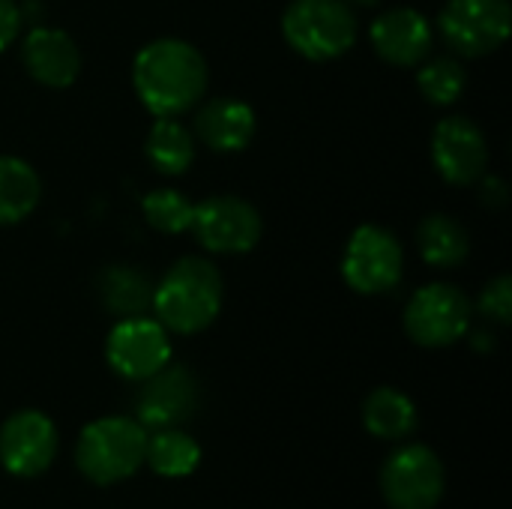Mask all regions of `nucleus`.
<instances>
[{"label":"nucleus","instance_id":"bb28decb","mask_svg":"<svg viewBox=\"0 0 512 509\" xmlns=\"http://www.w3.org/2000/svg\"><path fill=\"white\" fill-rule=\"evenodd\" d=\"M480 183H483V201H486L489 207H504V204H507V186H504L498 177L483 174Z\"/></svg>","mask_w":512,"mask_h":509},{"label":"nucleus","instance_id":"f3484780","mask_svg":"<svg viewBox=\"0 0 512 509\" xmlns=\"http://www.w3.org/2000/svg\"><path fill=\"white\" fill-rule=\"evenodd\" d=\"M198 141L192 129H186L177 117H156L144 138V156L153 165V171L165 177H180L195 162Z\"/></svg>","mask_w":512,"mask_h":509},{"label":"nucleus","instance_id":"ddd939ff","mask_svg":"<svg viewBox=\"0 0 512 509\" xmlns=\"http://www.w3.org/2000/svg\"><path fill=\"white\" fill-rule=\"evenodd\" d=\"M198 408V381L180 363H165L156 375L141 381L135 414L144 429H174Z\"/></svg>","mask_w":512,"mask_h":509},{"label":"nucleus","instance_id":"cd10ccee","mask_svg":"<svg viewBox=\"0 0 512 509\" xmlns=\"http://www.w3.org/2000/svg\"><path fill=\"white\" fill-rule=\"evenodd\" d=\"M351 9H375V6H381V0H345Z\"/></svg>","mask_w":512,"mask_h":509},{"label":"nucleus","instance_id":"6ab92c4d","mask_svg":"<svg viewBox=\"0 0 512 509\" xmlns=\"http://www.w3.org/2000/svg\"><path fill=\"white\" fill-rule=\"evenodd\" d=\"M99 300L117 321L120 318H138V315L150 312L153 282L141 267L111 264L99 276Z\"/></svg>","mask_w":512,"mask_h":509},{"label":"nucleus","instance_id":"9d476101","mask_svg":"<svg viewBox=\"0 0 512 509\" xmlns=\"http://www.w3.org/2000/svg\"><path fill=\"white\" fill-rule=\"evenodd\" d=\"M108 366L126 381H144L171 363V336L156 318H120L105 339Z\"/></svg>","mask_w":512,"mask_h":509},{"label":"nucleus","instance_id":"1a4fd4ad","mask_svg":"<svg viewBox=\"0 0 512 509\" xmlns=\"http://www.w3.org/2000/svg\"><path fill=\"white\" fill-rule=\"evenodd\" d=\"M192 237L213 255L252 252L264 234V222L255 204L240 195H210L195 204Z\"/></svg>","mask_w":512,"mask_h":509},{"label":"nucleus","instance_id":"9b49d317","mask_svg":"<svg viewBox=\"0 0 512 509\" xmlns=\"http://www.w3.org/2000/svg\"><path fill=\"white\" fill-rule=\"evenodd\" d=\"M432 165L450 186H474L489 174V141L471 117H444L432 132Z\"/></svg>","mask_w":512,"mask_h":509},{"label":"nucleus","instance_id":"393cba45","mask_svg":"<svg viewBox=\"0 0 512 509\" xmlns=\"http://www.w3.org/2000/svg\"><path fill=\"white\" fill-rule=\"evenodd\" d=\"M477 312L492 321V324H501L507 327L512 321V279L507 273L495 276L492 282H486V288L480 291V300H477Z\"/></svg>","mask_w":512,"mask_h":509},{"label":"nucleus","instance_id":"39448f33","mask_svg":"<svg viewBox=\"0 0 512 509\" xmlns=\"http://www.w3.org/2000/svg\"><path fill=\"white\" fill-rule=\"evenodd\" d=\"M471 318H474V303L462 288L450 282H432L411 294L402 324L414 345L450 348L468 336Z\"/></svg>","mask_w":512,"mask_h":509},{"label":"nucleus","instance_id":"20e7f679","mask_svg":"<svg viewBox=\"0 0 512 509\" xmlns=\"http://www.w3.org/2000/svg\"><path fill=\"white\" fill-rule=\"evenodd\" d=\"M147 429L129 417H102L93 420L75 444L78 471L96 486H114L132 477L144 465Z\"/></svg>","mask_w":512,"mask_h":509},{"label":"nucleus","instance_id":"2eb2a0df","mask_svg":"<svg viewBox=\"0 0 512 509\" xmlns=\"http://www.w3.org/2000/svg\"><path fill=\"white\" fill-rule=\"evenodd\" d=\"M21 63L42 87L63 90L81 75V48L66 30L33 24L21 42Z\"/></svg>","mask_w":512,"mask_h":509},{"label":"nucleus","instance_id":"4468645a","mask_svg":"<svg viewBox=\"0 0 512 509\" xmlns=\"http://www.w3.org/2000/svg\"><path fill=\"white\" fill-rule=\"evenodd\" d=\"M369 42L384 63L399 66V69H411V66H420L432 54L435 27L417 9L393 6V9H384L369 24Z\"/></svg>","mask_w":512,"mask_h":509},{"label":"nucleus","instance_id":"b1692460","mask_svg":"<svg viewBox=\"0 0 512 509\" xmlns=\"http://www.w3.org/2000/svg\"><path fill=\"white\" fill-rule=\"evenodd\" d=\"M141 213L147 225L159 234H186L192 228L195 201H189L180 189H153L141 198Z\"/></svg>","mask_w":512,"mask_h":509},{"label":"nucleus","instance_id":"5701e85b","mask_svg":"<svg viewBox=\"0 0 512 509\" xmlns=\"http://www.w3.org/2000/svg\"><path fill=\"white\" fill-rule=\"evenodd\" d=\"M468 87V72L456 54L426 57L417 69V90L432 105H453Z\"/></svg>","mask_w":512,"mask_h":509},{"label":"nucleus","instance_id":"423d86ee","mask_svg":"<svg viewBox=\"0 0 512 509\" xmlns=\"http://www.w3.org/2000/svg\"><path fill=\"white\" fill-rule=\"evenodd\" d=\"M405 276V249L384 225H360L345 243L342 279L363 297L390 294Z\"/></svg>","mask_w":512,"mask_h":509},{"label":"nucleus","instance_id":"6e6552de","mask_svg":"<svg viewBox=\"0 0 512 509\" xmlns=\"http://www.w3.org/2000/svg\"><path fill=\"white\" fill-rule=\"evenodd\" d=\"M447 489V471L426 444H405L381 468V495L390 509H435Z\"/></svg>","mask_w":512,"mask_h":509},{"label":"nucleus","instance_id":"aec40b11","mask_svg":"<svg viewBox=\"0 0 512 509\" xmlns=\"http://www.w3.org/2000/svg\"><path fill=\"white\" fill-rule=\"evenodd\" d=\"M42 198V180L30 162L0 156V228L24 222Z\"/></svg>","mask_w":512,"mask_h":509},{"label":"nucleus","instance_id":"0eeeda50","mask_svg":"<svg viewBox=\"0 0 512 509\" xmlns=\"http://www.w3.org/2000/svg\"><path fill=\"white\" fill-rule=\"evenodd\" d=\"M510 30V0H447L438 15V33L456 57L495 54Z\"/></svg>","mask_w":512,"mask_h":509},{"label":"nucleus","instance_id":"f8f14e48","mask_svg":"<svg viewBox=\"0 0 512 509\" xmlns=\"http://www.w3.org/2000/svg\"><path fill=\"white\" fill-rule=\"evenodd\" d=\"M57 426L42 411H15L0 426V465L21 480L39 477L57 456Z\"/></svg>","mask_w":512,"mask_h":509},{"label":"nucleus","instance_id":"a878e982","mask_svg":"<svg viewBox=\"0 0 512 509\" xmlns=\"http://www.w3.org/2000/svg\"><path fill=\"white\" fill-rule=\"evenodd\" d=\"M24 27L21 6L15 0H0V51H6Z\"/></svg>","mask_w":512,"mask_h":509},{"label":"nucleus","instance_id":"a211bd4d","mask_svg":"<svg viewBox=\"0 0 512 509\" xmlns=\"http://www.w3.org/2000/svg\"><path fill=\"white\" fill-rule=\"evenodd\" d=\"M417 249L429 267L456 270L471 252V234L459 219L447 213H429L417 225Z\"/></svg>","mask_w":512,"mask_h":509},{"label":"nucleus","instance_id":"412c9836","mask_svg":"<svg viewBox=\"0 0 512 509\" xmlns=\"http://www.w3.org/2000/svg\"><path fill=\"white\" fill-rule=\"evenodd\" d=\"M363 426L381 441H402L417 429V405L396 387H378L363 402Z\"/></svg>","mask_w":512,"mask_h":509},{"label":"nucleus","instance_id":"dca6fc26","mask_svg":"<svg viewBox=\"0 0 512 509\" xmlns=\"http://www.w3.org/2000/svg\"><path fill=\"white\" fill-rule=\"evenodd\" d=\"M255 126L258 120L249 102L237 96H216L195 111L192 135L213 153H240L255 138Z\"/></svg>","mask_w":512,"mask_h":509},{"label":"nucleus","instance_id":"f03ea898","mask_svg":"<svg viewBox=\"0 0 512 509\" xmlns=\"http://www.w3.org/2000/svg\"><path fill=\"white\" fill-rule=\"evenodd\" d=\"M222 300L225 279L219 267L201 255H183L153 285L150 309L168 333L195 336L219 318Z\"/></svg>","mask_w":512,"mask_h":509},{"label":"nucleus","instance_id":"f257e3e1","mask_svg":"<svg viewBox=\"0 0 512 509\" xmlns=\"http://www.w3.org/2000/svg\"><path fill=\"white\" fill-rule=\"evenodd\" d=\"M210 69L204 54L174 36L147 42L132 60V87L153 117H180L207 93Z\"/></svg>","mask_w":512,"mask_h":509},{"label":"nucleus","instance_id":"7ed1b4c3","mask_svg":"<svg viewBox=\"0 0 512 509\" xmlns=\"http://www.w3.org/2000/svg\"><path fill=\"white\" fill-rule=\"evenodd\" d=\"M357 12L345 0H291L282 12V36L306 60L327 63L357 42Z\"/></svg>","mask_w":512,"mask_h":509},{"label":"nucleus","instance_id":"4be33fe9","mask_svg":"<svg viewBox=\"0 0 512 509\" xmlns=\"http://www.w3.org/2000/svg\"><path fill=\"white\" fill-rule=\"evenodd\" d=\"M144 462L159 474V477H189L198 462H201V447L192 435L174 429H156L153 438H147V453Z\"/></svg>","mask_w":512,"mask_h":509}]
</instances>
